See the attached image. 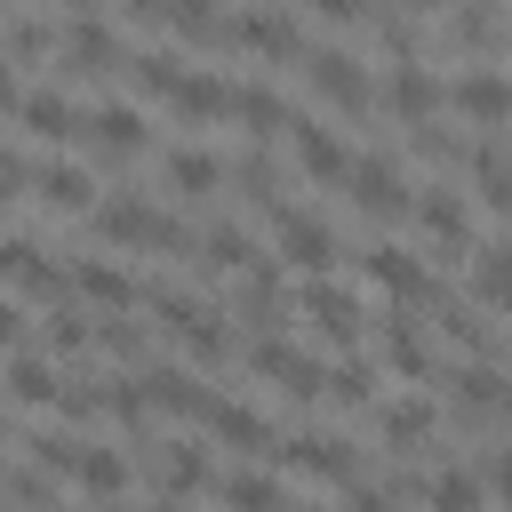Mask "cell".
Wrapping results in <instances>:
<instances>
[{
  "label": "cell",
  "mask_w": 512,
  "mask_h": 512,
  "mask_svg": "<svg viewBox=\"0 0 512 512\" xmlns=\"http://www.w3.org/2000/svg\"><path fill=\"white\" fill-rule=\"evenodd\" d=\"M448 104H456L464 120H480V128H496V120H512V72H496V64L480 56V64H464V72H456V88H448Z\"/></svg>",
  "instance_id": "10"
},
{
  "label": "cell",
  "mask_w": 512,
  "mask_h": 512,
  "mask_svg": "<svg viewBox=\"0 0 512 512\" xmlns=\"http://www.w3.org/2000/svg\"><path fill=\"white\" fill-rule=\"evenodd\" d=\"M504 416H512V400H504Z\"/></svg>",
  "instance_id": "40"
},
{
  "label": "cell",
  "mask_w": 512,
  "mask_h": 512,
  "mask_svg": "<svg viewBox=\"0 0 512 512\" xmlns=\"http://www.w3.org/2000/svg\"><path fill=\"white\" fill-rule=\"evenodd\" d=\"M376 424H384V440H424V432H432V400L400 392V400H384V408H376Z\"/></svg>",
  "instance_id": "30"
},
{
  "label": "cell",
  "mask_w": 512,
  "mask_h": 512,
  "mask_svg": "<svg viewBox=\"0 0 512 512\" xmlns=\"http://www.w3.org/2000/svg\"><path fill=\"white\" fill-rule=\"evenodd\" d=\"M56 24H64V48H56V64H64V72H112V64H136V48L120 40V24H112V16L72 8V16H56Z\"/></svg>",
  "instance_id": "2"
},
{
  "label": "cell",
  "mask_w": 512,
  "mask_h": 512,
  "mask_svg": "<svg viewBox=\"0 0 512 512\" xmlns=\"http://www.w3.org/2000/svg\"><path fill=\"white\" fill-rule=\"evenodd\" d=\"M208 400H216V392H208L192 368H144V408H160V416H192V408H200V416H208Z\"/></svg>",
  "instance_id": "17"
},
{
  "label": "cell",
  "mask_w": 512,
  "mask_h": 512,
  "mask_svg": "<svg viewBox=\"0 0 512 512\" xmlns=\"http://www.w3.org/2000/svg\"><path fill=\"white\" fill-rule=\"evenodd\" d=\"M312 512H320V504H312Z\"/></svg>",
  "instance_id": "42"
},
{
  "label": "cell",
  "mask_w": 512,
  "mask_h": 512,
  "mask_svg": "<svg viewBox=\"0 0 512 512\" xmlns=\"http://www.w3.org/2000/svg\"><path fill=\"white\" fill-rule=\"evenodd\" d=\"M384 104H392L408 128H432V112L448 104V80H440L424 56H392V64H384Z\"/></svg>",
  "instance_id": "6"
},
{
  "label": "cell",
  "mask_w": 512,
  "mask_h": 512,
  "mask_svg": "<svg viewBox=\"0 0 512 512\" xmlns=\"http://www.w3.org/2000/svg\"><path fill=\"white\" fill-rule=\"evenodd\" d=\"M208 432H216L224 448H248V456H256V448H272V416H264V408H248V400H224V392L208 400Z\"/></svg>",
  "instance_id": "18"
},
{
  "label": "cell",
  "mask_w": 512,
  "mask_h": 512,
  "mask_svg": "<svg viewBox=\"0 0 512 512\" xmlns=\"http://www.w3.org/2000/svg\"><path fill=\"white\" fill-rule=\"evenodd\" d=\"M280 464H288V472H320V480L360 488V456H352V440H336V432H288V440H280Z\"/></svg>",
  "instance_id": "9"
},
{
  "label": "cell",
  "mask_w": 512,
  "mask_h": 512,
  "mask_svg": "<svg viewBox=\"0 0 512 512\" xmlns=\"http://www.w3.org/2000/svg\"><path fill=\"white\" fill-rule=\"evenodd\" d=\"M416 216H424V232L440 240V248H456V256H472V208L448 192V184H424L416 192Z\"/></svg>",
  "instance_id": "13"
},
{
  "label": "cell",
  "mask_w": 512,
  "mask_h": 512,
  "mask_svg": "<svg viewBox=\"0 0 512 512\" xmlns=\"http://www.w3.org/2000/svg\"><path fill=\"white\" fill-rule=\"evenodd\" d=\"M192 488H208V448L200 440H168V456H160V496H192Z\"/></svg>",
  "instance_id": "24"
},
{
  "label": "cell",
  "mask_w": 512,
  "mask_h": 512,
  "mask_svg": "<svg viewBox=\"0 0 512 512\" xmlns=\"http://www.w3.org/2000/svg\"><path fill=\"white\" fill-rule=\"evenodd\" d=\"M96 152H144V112L136 104H120V96H104V104H88V128H80Z\"/></svg>",
  "instance_id": "15"
},
{
  "label": "cell",
  "mask_w": 512,
  "mask_h": 512,
  "mask_svg": "<svg viewBox=\"0 0 512 512\" xmlns=\"http://www.w3.org/2000/svg\"><path fill=\"white\" fill-rule=\"evenodd\" d=\"M440 32H448V40H464V48H480V40H496V32H504V16H488V8H448V16H440Z\"/></svg>",
  "instance_id": "34"
},
{
  "label": "cell",
  "mask_w": 512,
  "mask_h": 512,
  "mask_svg": "<svg viewBox=\"0 0 512 512\" xmlns=\"http://www.w3.org/2000/svg\"><path fill=\"white\" fill-rule=\"evenodd\" d=\"M64 392H72V384H64L32 344H24V352H8V400H16V408H64Z\"/></svg>",
  "instance_id": "14"
},
{
  "label": "cell",
  "mask_w": 512,
  "mask_h": 512,
  "mask_svg": "<svg viewBox=\"0 0 512 512\" xmlns=\"http://www.w3.org/2000/svg\"><path fill=\"white\" fill-rule=\"evenodd\" d=\"M200 248H208L216 272H256V264H264V256H256V232H240V224H216Z\"/></svg>",
  "instance_id": "29"
},
{
  "label": "cell",
  "mask_w": 512,
  "mask_h": 512,
  "mask_svg": "<svg viewBox=\"0 0 512 512\" xmlns=\"http://www.w3.org/2000/svg\"><path fill=\"white\" fill-rule=\"evenodd\" d=\"M96 232L120 240V248H160V256H184V248H192V232H184L168 208L136 200V192H104V200H96Z\"/></svg>",
  "instance_id": "1"
},
{
  "label": "cell",
  "mask_w": 512,
  "mask_h": 512,
  "mask_svg": "<svg viewBox=\"0 0 512 512\" xmlns=\"http://www.w3.org/2000/svg\"><path fill=\"white\" fill-rule=\"evenodd\" d=\"M384 360H392L400 376H424V336H416L408 320H384Z\"/></svg>",
  "instance_id": "35"
},
{
  "label": "cell",
  "mask_w": 512,
  "mask_h": 512,
  "mask_svg": "<svg viewBox=\"0 0 512 512\" xmlns=\"http://www.w3.org/2000/svg\"><path fill=\"white\" fill-rule=\"evenodd\" d=\"M456 400H464V416H488V408L512 400V384H504L488 360H464V368H456Z\"/></svg>",
  "instance_id": "26"
},
{
  "label": "cell",
  "mask_w": 512,
  "mask_h": 512,
  "mask_svg": "<svg viewBox=\"0 0 512 512\" xmlns=\"http://www.w3.org/2000/svg\"><path fill=\"white\" fill-rule=\"evenodd\" d=\"M472 184H480V200H488V208H512V160H504L496 144H480V152H472Z\"/></svg>",
  "instance_id": "32"
},
{
  "label": "cell",
  "mask_w": 512,
  "mask_h": 512,
  "mask_svg": "<svg viewBox=\"0 0 512 512\" xmlns=\"http://www.w3.org/2000/svg\"><path fill=\"white\" fill-rule=\"evenodd\" d=\"M72 288H80L88 304H104L112 320H120V312H128V304L144 296V288H136V280L120 272V264H104V256H80V264H72Z\"/></svg>",
  "instance_id": "20"
},
{
  "label": "cell",
  "mask_w": 512,
  "mask_h": 512,
  "mask_svg": "<svg viewBox=\"0 0 512 512\" xmlns=\"http://www.w3.org/2000/svg\"><path fill=\"white\" fill-rule=\"evenodd\" d=\"M0 264H8V288H16V304H24V296H56V304H64V288H72V272H64V264H56V256H48L32 232H16Z\"/></svg>",
  "instance_id": "12"
},
{
  "label": "cell",
  "mask_w": 512,
  "mask_h": 512,
  "mask_svg": "<svg viewBox=\"0 0 512 512\" xmlns=\"http://www.w3.org/2000/svg\"><path fill=\"white\" fill-rule=\"evenodd\" d=\"M88 336H96V328H88V320H72V312L56 304V320H48V344H56V352H80Z\"/></svg>",
  "instance_id": "37"
},
{
  "label": "cell",
  "mask_w": 512,
  "mask_h": 512,
  "mask_svg": "<svg viewBox=\"0 0 512 512\" xmlns=\"http://www.w3.org/2000/svg\"><path fill=\"white\" fill-rule=\"evenodd\" d=\"M304 72H312V88H320L336 112H368V104H376V80H368V64H360L352 48H336V40H320V48L304 56Z\"/></svg>",
  "instance_id": "5"
},
{
  "label": "cell",
  "mask_w": 512,
  "mask_h": 512,
  "mask_svg": "<svg viewBox=\"0 0 512 512\" xmlns=\"http://www.w3.org/2000/svg\"><path fill=\"white\" fill-rule=\"evenodd\" d=\"M224 40L248 48V56H312L304 48V24L288 8H240V16H224Z\"/></svg>",
  "instance_id": "7"
},
{
  "label": "cell",
  "mask_w": 512,
  "mask_h": 512,
  "mask_svg": "<svg viewBox=\"0 0 512 512\" xmlns=\"http://www.w3.org/2000/svg\"><path fill=\"white\" fill-rule=\"evenodd\" d=\"M232 120H248V128H296V104L272 80H232Z\"/></svg>",
  "instance_id": "22"
},
{
  "label": "cell",
  "mask_w": 512,
  "mask_h": 512,
  "mask_svg": "<svg viewBox=\"0 0 512 512\" xmlns=\"http://www.w3.org/2000/svg\"><path fill=\"white\" fill-rule=\"evenodd\" d=\"M216 496H224L232 512H280V480H272V472H224Z\"/></svg>",
  "instance_id": "28"
},
{
  "label": "cell",
  "mask_w": 512,
  "mask_h": 512,
  "mask_svg": "<svg viewBox=\"0 0 512 512\" xmlns=\"http://www.w3.org/2000/svg\"><path fill=\"white\" fill-rule=\"evenodd\" d=\"M96 512H112V504H96Z\"/></svg>",
  "instance_id": "41"
},
{
  "label": "cell",
  "mask_w": 512,
  "mask_h": 512,
  "mask_svg": "<svg viewBox=\"0 0 512 512\" xmlns=\"http://www.w3.org/2000/svg\"><path fill=\"white\" fill-rule=\"evenodd\" d=\"M328 400H344V408L368 400V368H360V360H336V368H328Z\"/></svg>",
  "instance_id": "36"
},
{
  "label": "cell",
  "mask_w": 512,
  "mask_h": 512,
  "mask_svg": "<svg viewBox=\"0 0 512 512\" xmlns=\"http://www.w3.org/2000/svg\"><path fill=\"white\" fill-rule=\"evenodd\" d=\"M72 488H88L96 504H112L120 488H128V456L120 448H104V440H80V456H72V472H64Z\"/></svg>",
  "instance_id": "19"
},
{
  "label": "cell",
  "mask_w": 512,
  "mask_h": 512,
  "mask_svg": "<svg viewBox=\"0 0 512 512\" xmlns=\"http://www.w3.org/2000/svg\"><path fill=\"white\" fill-rule=\"evenodd\" d=\"M32 184H40V192H32L40 208H88V216H96V184H88V168H80V160H56V168H40Z\"/></svg>",
  "instance_id": "23"
},
{
  "label": "cell",
  "mask_w": 512,
  "mask_h": 512,
  "mask_svg": "<svg viewBox=\"0 0 512 512\" xmlns=\"http://www.w3.org/2000/svg\"><path fill=\"white\" fill-rule=\"evenodd\" d=\"M424 504L432 512H480V480L472 472H440V480H424Z\"/></svg>",
  "instance_id": "33"
},
{
  "label": "cell",
  "mask_w": 512,
  "mask_h": 512,
  "mask_svg": "<svg viewBox=\"0 0 512 512\" xmlns=\"http://www.w3.org/2000/svg\"><path fill=\"white\" fill-rule=\"evenodd\" d=\"M472 296H480V304H512V248H504V240L472 248Z\"/></svg>",
  "instance_id": "27"
},
{
  "label": "cell",
  "mask_w": 512,
  "mask_h": 512,
  "mask_svg": "<svg viewBox=\"0 0 512 512\" xmlns=\"http://www.w3.org/2000/svg\"><path fill=\"white\" fill-rule=\"evenodd\" d=\"M272 256H280V264H296V272H320V264L336 256L328 216H312L304 200H280V208H272Z\"/></svg>",
  "instance_id": "4"
},
{
  "label": "cell",
  "mask_w": 512,
  "mask_h": 512,
  "mask_svg": "<svg viewBox=\"0 0 512 512\" xmlns=\"http://www.w3.org/2000/svg\"><path fill=\"white\" fill-rule=\"evenodd\" d=\"M8 120H16V144H64L88 128V104H72L64 88H8Z\"/></svg>",
  "instance_id": "3"
},
{
  "label": "cell",
  "mask_w": 512,
  "mask_h": 512,
  "mask_svg": "<svg viewBox=\"0 0 512 512\" xmlns=\"http://www.w3.org/2000/svg\"><path fill=\"white\" fill-rule=\"evenodd\" d=\"M288 144H296V168H304V176H320V184H344V176H352V160H360V152H352L336 128H320L312 112H296Z\"/></svg>",
  "instance_id": "11"
},
{
  "label": "cell",
  "mask_w": 512,
  "mask_h": 512,
  "mask_svg": "<svg viewBox=\"0 0 512 512\" xmlns=\"http://www.w3.org/2000/svg\"><path fill=\"white\" fill-rule=\"evenodd\" d=\"M488 488L512 504V448H504V456H488Z\"/></svg>",
  "instance_id": "39"
},
{
  "label": "cell",
  "mask_w": 512,
  "mask_h": 512,
  "mask_svg": "<svg viewBox=\"0 0 512 512\" xmlns=\"http://www.w3.org/2000/svg\"><path fill=\"white\" fill-rule=\"evenodd\" d=\"M352 512H400V488H368V480H360V488H352Z\"/></svg>",
  "instance_id": "38"
},
{
  "label": "cell",
  "mask_w": 512,
  "mask_h": 512,
  "mask_svg": "<svg viewBox=\"0 0 512 512\" xmlns=\"http://www.w3.org/2000/svg\"><path fill=\"white\" fill-rule=\"evenodd\" d=\"M304 320H312L328 344H352V336H360V304H352V288H336V280H312V288H304Z\"/></svg>",
  "instance_id": "16"
},
{
  "label": "cell",
  "mask_w": 512,
  "mask_h": 512,
  "mask_svg": "<svg viewBox=\"0 0 512 512\" xmlns=\"http://www.w3.org/2000/svg\"><path fill=\"white\" fill-rule=\"evenodd\" d=\"M368 280H384L392 296H432V272L408 248H368Z\"/></svg>",
  "instance_id": "25"
},
{
  "label": "cell",
  "mask_w": 512,
  "mask_h": 512,
  "mask_svg": "<svg viewBox=\"0 0 512 512\" xmlns=\"http://www.w3.org/2000/svg\"><path fill=\"white\" fill-rule=\"evenodd\" d=\"M160 176H168V192H216L232 168H224L216 152H200V144H168V152H160Z\"/></svg>",
  "instance_id": "21"
},
{
  "label": "cell",
  "mask_w": 512,
  "mask_h": 512,
  "mask_svg": "<svg viewBox=\"0 0 512 512\" xmlns=\"http://www.w3.org/2000/svg\"><path fill=\"white\" fill-rule=\"evenodd\" d=\"M184 72H192V64H184L176 48H136V80H144L152 96H176V88H184Z\"/></svg>",
  "instance_id": "31"
},
{
  "label": "cell",
  "mask_w": 512,
  "mask_h": 512,
  "mask_svg": "<svg viewBox=\"0 0 512 512\" xmlns=\"http://www.w3.org/2000/svg\"><path fill=\"white\" fill-rule=\"evenodd\" d=\"M344 192H352V208H368V216H416V192H408L400 160L360 152V160H352V176H344Z\"/></svg>",
  "instance_id": "8"
}]
</instances>
